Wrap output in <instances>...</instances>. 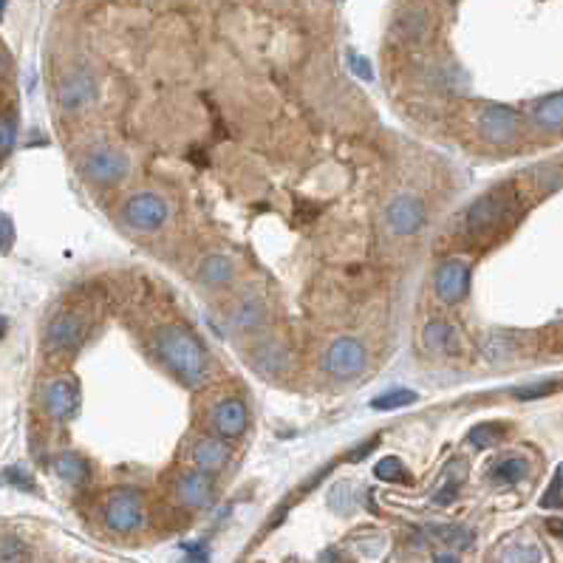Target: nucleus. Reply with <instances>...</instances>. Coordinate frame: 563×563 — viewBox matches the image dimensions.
Instances as JSON below:
<instances>
[{
	"mask_svg": "<svg viewBox=\"0 0 563 563\" xmlns=\"http://www.w3.org/2000/svg\"><path fill=\"white\" fill-rule=\"evenodd\" d=\"M374 473H377V479H382V482H399V484L413 482L408 475V470H405V465H402V459H397V456L382 459L380 465L374 467Z\"/></svg>",
	"mask_w": 563,
	"mask_h": 563,
	"instance_id": "obj_23",
	"label": "nucleus"
},
{
	"mask_svg": "<svg viewBox=\"0 0 563 563\" xmlns=\"http://www.w3.org/2000/svg\"><path fill=\"white\" fill-rule=\"evenodd\" d=\"M422 343L428 351H436V354H453V345L459 343V335L451 323L444 320H433L425 326L422 331Z\"/></svg>",
	"mask_w": 563,
	"mask_h": 563,
	"instance_id": "obj_18",
	"label": "nucleus"
},
{
	"mask_svg": "<svg viewBox=\"0 0 563 563\" xmlns=\"http://www.w3.org/2000/svg\"><path fill=\"white\" fill-rule=\"evenodd\" d=\"M504 436H507V428H504L501 422H479L475 428H470L467 442L473 447H482V451H487V447L501 444Z\"/></svg>",
	"mask_w": 563,
	"mask_h": 563,
	"instance_id": "obj_21",
	"label": "nucleus"
},
{
	"mask_svg": "<svg viewBox=\"0 0 563 563\" xmlns=\"http://www.w3.org/2000/svg\"><path fill=\"white\" fill-rule=\"evenodd\" d=\"M518 193L515 184L493 187L490 193L479 196L461 215V233L467 241H493L504 227L515 221L518 215Z\"/></svg>",
	"mask_w": 563,
	"mask_h": 563,
	"instance_id": "obj_2",
	"label": "nucleus"
},
{
	"mask_svg": "<svg viewBox=\"0 0 563 563\" xmlns=\"http://www.w3.org/2000/svg\"><path fill=\"white\" fill-rule=\"evenodd\" d=\"M529 122H532V127H538V131H544V134H560V125H563V96L555 91L550 96H541L538 103H532Z\"/></svg>",
	"mask_w": 563,
	"mask_h": 563,
	"instance_id": "obj_16",
	"label": "nucleus"
},
{
	"mask_svg": "<svg viewBox=\"0 0 563 563\" xmlns=\"http://www.w3.org/2000/svg\"><path fill=\"white\" fill-rule=\"evenodd\" d=\"M229 461V444L219 436H201L196 444H193V465L196 470L201 473H221L227 467Z\"/></svg>",
	"mask_w": 563,
	"mask_h": 563,
	"instance_id": "obj_15",
	"label": "nucleus"
},
{
	"mask_svg": "<svg viewBox=\"0 0 563 563\" xmlns=\"http://www.w3.org/2000/svg\"><path fill=\"white\" fill-rule=\"evenodd\" d=\"M317 212H320V207H314V204H306V201H297V204H295V215H300V219H303V221H312Z\"/></svg>",
	"mask_w": 563,
	"mask_h": 563,
	"instance_id": "obj_27",
	"label": "nucleus"
},
{
	"mask_svg": "<svg viewBox=\"0 0 563 563\" xmlns=\"http://www.w3.org/2000/svg\"><path fill=\"white\" fill-rule=\"evenodd\" d=\"M91 335V317L82 312H57L46 331H42V345L57 357L77 354Z\"/></svg>",
	"mask_w": 563,
	"mask_h": 563,
	"instance_id": "obj_5",
	"label": "nucleus"
},
{
	"mask_svg": "<svg viewBox=\"0 0 563 563\" xmlns=\"http://www.w3.org/2000/svg\"><path fill=\"white\" fill-rule=\"evenodd\" d=\"M131 173V158L113 144H96L80 156V176L96 187H117Z\"/></svg>",
	"mask_w": 563,
	"mask_h": 563,
	"instance_id": "obj_4",
	"label": "nucleus"
},
{
	"mask_svg": "<svg viewBox=\"0 0 563 563\" xmlns=\"http://www.w3.org/2000/svg\"><path fill=\"white\" fill-rule=\"evenodd\" d=\"M475 127H479V136L493 144V148H507L518 136H521V113L513 105H484L475 117Z\"/></svg>",
	"mask_w": 563,
	"mask_h": 563,
	"instance_id": "obj_6",
	"label": "nucleus"
},
{
	"mask_svg": "<svg viewBox=\"0 0 563 563\" xmlns=\"http://www.w3.org/2000/svg\"><path fill=\"white\" fill-rule=\"evenodd\" d=\"M173 496H176L184 507L201 510L212 501V479L201 470H187L179 475L176 484H173Z\"/></svg>",
	"mask_w": 563,
	"mask_h": 563,
	"instance_id": "obj_14",
	"label": "nucleus"
},
{
	"mask_svg": "<svg viewBox=\"0 0 563 563\" xmlns=\"http://www.w3.org/2000/svg\"><path fill=\"white\" fill-rule=\"evenodd\" d=\"M470 281H473L470 264L461 261V258H451V261H444L436 269L433 292H436V297L447 303V306H456V303H461L470 295Z\"/></svg>",
	"mask_w": 563,
	"mask_h": 563,
	"instance_id": "obj_13",
	"label": "nucleus"
},
{
	"mask_svg": "<svg viewBox=\"0 0 563 563\" xmlns=\"http://www.w3.org/2000/svg\"><path fill=\"white\" fill-rule=\"evenodd\" d=\"M40 408L54 422H66L80 408V385L74 377L49 380L40 391Z\"/></svg>",
	"mask_w": 563,
	"mask_h": 563,
	"instance_id": "obj_11",
	"label": "nucleus"
},
{
	"mask_svg": "<svg viewBox=\"0 0 563 563\" xmlns=\"http://www.w3.org/2000/svg\"><path fill=\"white\" fill-rule=\"evenodd\" d=\"M233 278H235V264H233V258H227V255H210L198 266V281L204 286L221 289V286L233 283Z\"/></svg>",
	"mask_w": 563,
	"mask_h": 563,
	"instance_id": "obj_17",
	"label": "nucleus"
},
{
	"mask_svg": "<svg viewBox=\"0 0 563 563\" xmlns=\"http://www.w3.org/2000/svg\"><path fill=\"white\" fill-rule=\"evenodd\" d=\"M323 368L335 380H357L368 371V349L354 337H340L328 345Z\"/></svg>",
	"mask_w": 563,
	"mask_h": 563,
	"instance_id": "obj_7",
	"label": "nucleus"
},
{
	"mask_svg": "<svg viewBox=\"0 0 563 563\" xmlns=\"http://www.w3.org/2000/svg\"><path fill=\"white\" fill-rule=\"evenodd\" d=\"M374 447H377V439H368V442H363V444H359L354 453H349V459H351V461H359L363 456H368V453L374 451Z\"/></svg>",
	"mask_w": 563,
	"mask_h": 563,
	"instance_id": "obj_29",
	"label": "nucleus"
},
{
	"mask_svg": "<svg viewBox=\"0 0 563 563\" xmlns=\"http://www.w3.org/2000/svg\"><path fill=\"white\" fill-rule=\"evenodd\" d=\"M261 354H266L269 359H278V357H272V345H269V349H266V351H261ZM264 371H269V374H275V371H281V368H278V366H266Z\"/></svg>",
	"mask_w": 563,
	"mask_h": 563,
	"instance_id": "obj_31",
	"label": "nucleus"
},
{
	"mask_svg": "<svg viewBox=\"0 0 563 563\" xmlns=\"http://www.w3.org/2000/svg\"><path fill=\"white\" fill-rule=\"evenodd\" d=\"M14 247V224L6 212H0V252H9Z\"/></svg>",
	"mask_w": 563,
	"mask_h": 563,
	"instance_id": "obj_26",
	"label": "nucleus"
},
{
	"mask_svg": "<svg viewBox=\"0 0 563 563\" xmlns=\"http://www.w3.org/2000/svg\"><path fill=\"white\" fill-rule=\"evenodd\" d=\"M416 402V394L408 391V388H397V391H388L382 397H377L371 402L374 411H397V408H408Z\"/></svg>",
	"mask_w": 563,
	"mask_h": 563,
	"instance_id": "obj_22",
	"label": "nucleus"
},
{
	"mask_svg": "<svg viewBox=\"0 0 563 563\" xmlns=\"http://www.w3.org/2000/svg\"><path fill=\"white\" fill-rule=\"evenodd\" d=\"M436 563H459L453 555H442V558H436Z\"/></svg>",
	"mask_w": 563,
	"mask_h": 563,
	"instance_id": "obj_32",
	"label": "nucleus"
},
{
	"mask_svg": "<svg viewBox=\"0 0 563 563\" xmlns=\"http://www.w3.org/2000/svg\"><path fill=\"white\" fill-rule=\"evenodd\" d=\"M0 74H12V63H9V54L4 46H0Z\"/></svg>",
	"mask_w": 563,
	"mask_h": 563,
	"instance_id": "obj_30",
	"label": "nucleus"
},
{
	"mask_svg": "<svg viewBox=\"0 0 563 563\" xmlns=\"http://www.w3.org/2000/svg\"><path fill=\"white\" fill-rule=\"evenodd\" d=\"M207 425L212 430V436H219L224 442H233V439L243 436V430H247V425H250L247 402L235 394L219 397L207 411Z\"/></svg>",
	"mask_w": 563,
	"mask_h": 563,
	"instance_id": "obj_10",
	"label": "nucleus"
},
{
	"mask_svg": "<svg viewBox=\"0 0 563 563\" xmlns=\"http://www.w3.org/2000/svg\"><path fill=\"white\" fill-rule=\"evenodd\" d=\"M6 326H9V323H6V317H0V337L6 335Z\"/></svg>",
	"mask_w": 563,
	"mask_h": 563,
	"instance_id": "obj_33",
	"label": "nucleus"
},
{
	"mask_svg": "<svg viewBox=\"0 0 563 563\" xmlns=\"http://www.w3.org/2000/svg\"><path fill=\"white\" fill-rule=\"evenodd\" d=\"M54 470L68 484H82L89 479V465H85V459H80L77 453H60L54 461Z\"/></svg>",
	"mask_w": 563,
	"mask_h": 563,
	"instance_id": "obj_20",
	"label": "nucleus"
},
{
	"mask_svg": "<svg viewBox=\"0 0 563 563\" xmlns=\"http://www.w3.org/2000/svg\"><path fill=\"white\" fill-rule=\"evenodd\" d=\"M144 524V507H142V496L136 490H120L113 493L105 504V527L111 532H120V536H127V532H136Z\"/></svg>",
	"mask_w": 563,
	"mask_h": 563,
	"instance_id": "obj_12",
	"label": "nucleus"
},
{
	"mask_svg": "<svg viewBox=\"0 0 563 563\" xmlns=\"http://www.w3.org/2000/svg\"><path fill=\"white\" fill-rule=\"evenodd\" d=\"M560 470H555V475H552V484H550V493H546L544 498H541V507L544 510H560Z\"/></svg>",
	"mask_w": 563,
	"mask_h": 563,
	"instance_id": "obj_25",
	"label": "nucleus"
},
{
	"mask_svg": "<svg viewBox=\"0 0 563 563\" xmlns=\"http://www.w3.org/2000/svg\"><path fill=\"white\" fill-rule=\"evenodd\" d=\"M560 388V382L558 380H550V382H529V385H521V388H515L513 391V397L515 399H521V402H532V399H546L550 394H555Z\"/></svg>",
	"mask_w": 563,
	"mask_h": 563,
	"instance_id": "obj_24",
	"label": "nucleus"
},
{
	"mask_svg": "<svg viewBox=\"0 0 563 563\" xmlns=\"http://www.w3.org/2000/svg\"><path fill=\"white\" fill-rule=\"evenodd\" d=\"M54 103L68 117H77V113H85L94 103H96V77L94 71L77 63L68 66L66 71H60V77L54 82Z\"/></svg>",
	"mask_w": 563,
	"mask_h": 563,
	"instance_id": "obj_3",
	"label": "nucleus"
},
{
	"mask_svg": "<svg viewBox=\"0 0 563 563\" xmlns=\"http://www.w3.org/2000/svg\"><path fill=\"white\" fill-rule=\"evenodd\" d=\"M170 219L167 201L158 193H134L122 204V221L136 233H156Z\"/></svg>",
	"mask_w": 563,
	"mask_h": 563,
	"instance_id": "obj_8",
	"label": "nucleus"
},
{
	"mask_svg": "<svg viewBox=\"0 0 563 563\" xmlns=\"http://www.w3.org/2000/svg\"><path fill=\"white\" fill-rule=\"evenodd\" d=\"M527 475V461L521 456H507L493 465V470H490V479H493L496 484H518Z\"/></svg>",
	"mask_w": 563,
	"mask_h": 563,
	"instance_id": "obj_19",
	"label": "nucleus"
},
{
	"mask_svg": "<svg viewBox=\"0 0 563 563\" xmlns=\"http://www.w3.org/2000/svg\"><path fill=\"white\" fill-rule=\"evenodd\" d=\"M184 552L193 558V563H207V550L204 546H198V544H184Z\"/></svg>",
	"mask_w": 563,
	"mask_h": 563,
	"instance_id": "obj_28",
	"label": "nucleus"
},
{
	"mask_svg": "<svg viewBox=\"0 0 563 563\" xmlns=\"http://www.w3.org/2000/svg\"><path fill=\"white\" fill-rule=\"evenodd\" d=\"M153 351L187 388H201L210 377V357L201 340L184 326H162L153 335Z\"/></svg>",
	"mask_w": 563,
	"mask_h": 563,
	"instance_id": "obj_1",
	"label": "nucleus"
},
{
	"mask_svg": "<svg viewBox=\"0 0 563 563\" xmlns=\"http://www.w3.org/2000/svg\"><path fill=\"white\" fill-rule=\"evenodd\" d=\"M428 224V207L420 196H394L385 207V227L394 238H413Z\"/></svg>",
	"mask_w": 563,
	"mask_h": 563,
	"instance_id": "obj_9",
	"label": "nucleus"
}]
</instances>
